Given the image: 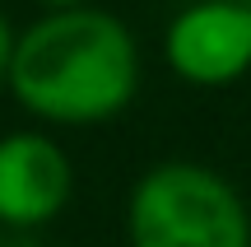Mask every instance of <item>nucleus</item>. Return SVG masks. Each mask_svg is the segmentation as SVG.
Returning a JSON list of instances; mask_svg holds the SVG:
<instances>
[{"label": "nucleus", "instance_id": "nucleus-1", "mask_svg": "<svg viewBox=\"0 0 251 247\" xmlns=\"http://www.w3.org/2000/svg\"><path fill=\"white\" fill-rule=\"evenodd\" d=\"M9 93L47 126H98L140 93V42L102 5L42 9L14 37Z\"/></svg>", "mask_w": 251, "mask_h": 247}, {"label": "nucleus", "instance_id": "nucleus-2", "mask_svg": "<svg viewBox=\"0 0 251 247\" xmlns=\"http://www.w3.org/2000/svg\"><path fill=\"white\" fill-rule=\"evenodd\" d=\"M126 238L130 247H251V210L219 168L163 159L130 187Z\"/></svg>", "mask_w": 251, "mask_h": 247}, {"label": "nucleus", "instance_id": "nucleus-3", "mask_svg": "<svg viewBox=\"0 0 251 247\" xmlns=\"http://www.w3.org/2000/svg\"><path fill=\"white\" fill-rule=\"evenodd\" d=\"M163 61L200 89L237 84L251 70V0H191L163 33Z\"/></svg>", "mask_w": 251, "mask_h": 247}, {"label": "nucleus", "instance_id": "nucleus-4", "mask_svg": "<svg viewBox=\"0 0 251 247\" xmlns=\"http://www.w3.org/2000/svg\"><path fill=\"white\" fill-rule=\"evenodd\" d=\"M75 196V164L47 131L0 136V224L42 229L61 220Z\"/></svg>", "mask_w": 251, "mask_h": 247}, {"label": "nucleus", "instance_id": "nucleus-5", "mask_svg": "<svg viewBox=\"0 0 251 247\" xmlns=\"http://www.w3.org/2000/svg\"><path fill=\"white\" fill-rule=\"evenodd\" d=\"M14 28H9V19H5V9H0V89L9 84V61H14Z\"/></svg>", "mask_w": 251, "mask_h": 247}, {"label": "nucleus", "instance_id": "nucleus-6", "mask_svg": "<svg viewBox=\"0 0 251 247\" xmlns=\"http://www.w3.org/2000/svg\"><path fill=\"white\" fill-rule=\"evenodd\" d=\"M47 9H75V5H84V0H42Z\"/></svg>", "mask_w": 251, "mask_h": 247}]
</instances>
